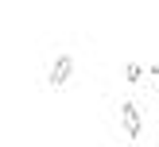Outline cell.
Instances as JSON below:
<instances>
[{"instance_id":"obj_1","label":"cell","mask_w":159,"mask_h":147,"mask_svg":"<svg viewBox=\"0 0 159 147\" xmlns=\"http://www.w3.org/2000/svg\"><path fill=\"white\" fill-rule=\"evenodd\" d=\"M120 124H124V136H128V139H140V132H144V120H140L136 101H124V105H120Z\"/></svg>"},{"instance_id":"obj_2","label":"cell","mask_w":159,"mask_h":147,"mask_svg":"<svg viewBox=\"0 0 159 147\" xmlns=\"http://www.w3.org/2000/svg\"><path fill=\"white\" fill-rule=\"evenodd\" d=\"M70 77H74V58H70V54H58L54 66H51V85H54V89H62Z\"/></svg>"},{"instance_id":"obj_3","label":"cell","mask_w":159,"mask_h":147,"mask_svg":"<svg viewBox=\"0 0 159 147\" xmlns=\"http://www.w3.org/2000/svg\"><path fill=\"white\" fill-rule=\"evenodd\" d=\"M124 77H128V81L136 85L140 77H144V66H136V62H128V66H124Z\"/></svg>"}]
</instances>
